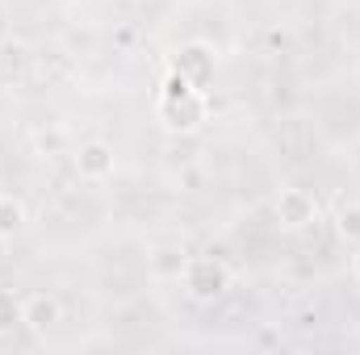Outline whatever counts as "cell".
Returning a JSON list of instances; mask_svg holds the SVG:
<instances>
[{"instance_id": "6da1fadb", "label": "cell", "mask_w": 360, "mask_h": 355, "mask_svg": "<svg viewBox=\"0 0 360 355\" xmlns=\"http://www.w3.org/2000/svg\"><path fill=\"white\" fill-rule=\"evenodd\" d=\"M155 117L168 134H197L210 117V100H205V88H193L184 96H160L155 100Z\"/></svg>"}, {"instance_id": "7a4b0ae2", "label": "cell", "mask_w": 360, "mask_h": 355, "mask_svg": "<svg viewBox=\"0 0 360 355\" xmlns=\"http://www.w3.org/2000/svg\"><path fill=\"white\" fill-rule=\"evenodd\" d=\"M231 288V267L218 255H193L184 264V293L193 301H218Z\"/></svg>"}, {"instance_id": "3957f363", "label": "cell", "mask_w": 360, "mask_h": 355, "mask_svg": "<svg viewBox=\"0 0 360 355\" xmlns=\"http://www.w3.org/2000/svg\"><path fill=\"white\" fill-rule=\"evenodd\" d=\"M272 209H276V222H281V230H306V226L319 217V205H314V196H310L306 188H293V184L276 192Z\"/></svg>"}, {"instance_id": "277c9868", "label": "cell", "mask_w": 360, "mask_h": 355, "mask_svg": "<svg viewBox=\"0 0 360 355\" xmlns=\"http://www.w3.org/2000/svg\"><path fill=\"white\" fill-rule=\"evenodd\" d=\"M59 322H63L59 297H51V293H30V297H21V326H25V330L46 335V330L59 326Z\"/></svg>"}, {"instance_id": "5b68a950", "label": "cell", "mask_w": 360, "mask_h": 355, "mask_svg": "<svg viewBox=\"0 0 360 355\" xmlns=\"http://www.w3.org/2000/svg\"><path fill=\"white\" fill-rule=\"evenodd\" d=\"M113 168H117V159H113V147L109 142H101V138H92L80 147V155H76V172L92 184H101V180L113 176Z\"/></svg>"}, {"instance_id": "8992f818", "label": "cell", "mask_w": 360, "mask_h": 355, "mask_svg": "<svg viewBox=\"0 0 360 355\" xmlns=\"http://www.w3.org/2000/svg\"><path fill=\"white\" fill-rule=\"evenodd\" d=\"M172 67H180V72H184V76L201 88V84L214 76V55H210V46L193 42V46H184V51L176 55V63H172Z\"/></svg>"}, {"instance_id": "52a82bcc", "label": "cell", "mask_w": 360, "mask_h": 355, "mask_svg": "<svg viewBox=\"0 0 360 355\" xmlns=\"http://www.w3.org/2000/svg\"><path fill=\"white\" fill-rule=\"evenodd\" d=\"M25 222H30L25 201H21V196H13V192H0V239L21 234V230H25Z\"/></svg>"}, {"instance_id": "ba28073f", "label": "cell", "mask_w": 360, "mask_h": 355, "mask_svg": "<svg viewBox=\"0 0 360 355\" xmlns=\"http://www.w3.org/2000/svg\"><path fill=\"white\" fill-rule=\"evenodd\" d=\"M335 230L344 243H360V201H344L335 213Z\"/></svg>"}, {"instance_id": "9c48e42d", "label": "cell", "mask_w": 360, "mask_h": 355, "mask_svg": "<svg viewBox=\"0 0 360 355\" xmlns=\"http://www.w3.org/2000/svg\"><path fill=\"white\" fill-rule=\"evenodd\" d=\"M21 326V297L13 288H0V335H13Z\"/></svg>"}, {"instance_id": "30bf717a", "label": "cell", "mask_w": 360, "mask_h": 355, "mask_svg": "<svg viewBox=\"0 0 360 355\" xmlns=\"http://www.w3.org/2000/svg\"><path fill=\"white\" fill-rule=\"evenodd\" d=\"M352 280L360 284V243H356V251H352Z\"/></svg>"}, {"instance_id": "8fae6325", "label": "cell", "mask_w": 360, "mask_h": 355, "mask_svg": "<svg viewBox=\"0 0 360 355\" xmlns=\"http://www.w3.org/2000/svg\"><path fill=\"white\" fill-rule=\"evenodd\" d=\"M4 247H8V239H0V260H4Z\"/></svg>"}]
</instances>
